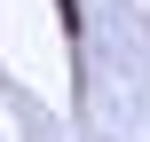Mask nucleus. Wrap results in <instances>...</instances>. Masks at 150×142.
Segmentation results:
<instances>
[]
</instances>
